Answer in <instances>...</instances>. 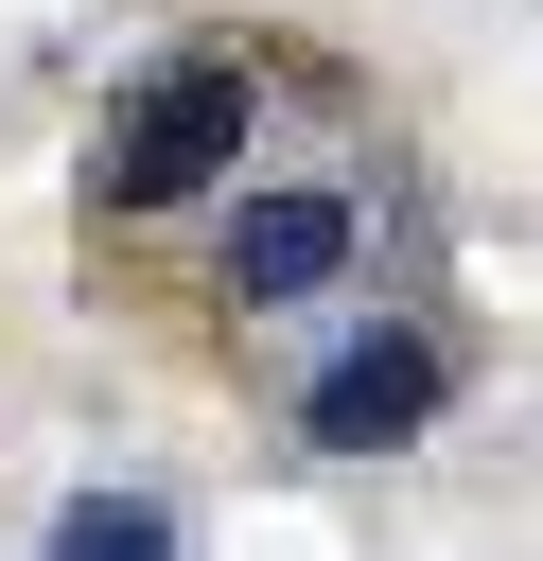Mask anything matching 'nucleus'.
<instances>
[{
	"instance_id": "obj_1",
	"label": "nucleus",
	"mask_w": 543,
	"mask_h": 561,
	"mask_svg": "<svg viewBox=\"0 0 543 561\" xmlns=\"http://www.w3.org/2000/svg\"><path fill=\"white\" fill-rule=\"evenodd\" d=\"M263 140V70H228V53H175V70H140L123 105H105V140H88V193L140 228V210H193L228 158Z\"/></svg>"
},
{
	"instance_id": "obj_4",
	"label": "nucleus",
	"mask_w": 543,
	"mask_h": 561,
	"mask_svg": "<svg viewBox=\"0 0 543 561\" xmlns=\"http://www.w3.org/2000/svg\"><path fill=\"white\" fill-rule=\"evenodd\" d=\"M53 561H175V526H158L140 491H88V508L53 526Z\"/></svg>"
},
{
	"instance_id": "obj_3",
	"label": "nucleus",
	"mask_w": 543,
	"mask_h": 561,
	"mask_svg": "<svg viewBox=\"0 0 543 561\" xmlns=\"http://www.w3.org/2000/svg\"><path fill=\"white\" fill-rule=\"evenodd\" d=\"M438 403H455V351H438V333H350V351L298 386V438H315V456H385V438H420Z\"/></svg>"
},
{
	"instance_id": "obj_2",
	"label": "nucleus",
	"mask_w": 543,
	"mask_h": 561,
	"mask_svg": "<svg viewBox=\"0 0 543 561\" xmlns=\"http://www.w3.org/2000/svg\"><path fill=\"white\" fill-rule=\"evenodd\" d=\"M350 263H368V193H333V175H263V193H228V245H210V298L280 316V298H333Z\"/></svg>"
}]
</instances>
